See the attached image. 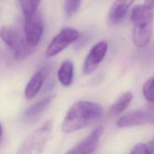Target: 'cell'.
<instances>
[{"mask_svg":"<svg viewBox=\"0 0 154 154\" xmlns=\"http://www.w3.org/2000/svg\"><path fill=\"white\" fill-rule=\"evenodd\" d=\"M34 48L30 46L26 42L25 38H22L17 47L14 50V57L17 60H23L32 54Z\"/></svg>","mask_w":154,"mask_h":154,"instance_id":"9a60e30c","label":"cell"},{"mask_svg":"<svg viewBox=\"0 0 154 154\" xmlns=\"http://www.w3.org/2000/svg\"><path fill=\"white\" fill-rule=\"evenodd\" d=\"M40 0H20L21 8L25 17H29L37 11Z\"/></svg>","mask_w":154,"mask_h":154,"instance_id":"2e32d148","label":"cell"},{"mask_svg":"<svg viewBox=\"0 0 154 154\" xmlns=\"http://www.w3.org/2000/svg\"><path fill=\"white\" fill-rule=\"evenodd\" d=\"M103 114L102 106L96 103L79 100L74 103L67 111L61 130L64 133H70L83 128L100 119Z\"/></svg>","mask_w":154,"mask_h":154,"instance_id":"6da1fadb","label":"cell"},{"mask_svg":"<svg viewBox=\"0 0 154 154\" xmlns=\"http://www.w3.org/2000/svg\"><path fill=\"white\" fill-rule=\"evenodd\" d=\"M144 5L152 8V9H153L154 0H145Z\"/></svg>","mask_w":154,"mask_h":154,"instance_id":"ffe728a7","label":"cell"},{"mask_svg":"<svg viewBox=\"0 0 154 154\" xmlns=\"http://www.w3.org/2000/svg\"><path fill=\"white\" fill-rule=\"evenodd\" d=\"M50 70L51 66L46 65L40 69L32 76L26 85L25 90V96L26 99H31L37 95Z\"/></svg>","mask_w":154,"mask_h":154,"instance_id":"52a82bcc","label":"cell"},{"mask_svg":"<svg viewBox=\"0 0 154 154\" xmlns=\"http://www.w3.org/2000/svg\"><path fill=\"white\" fill-rule=\"evenodd\" d=\"M153 10L144 5L135 6L131 13V20L133 26H145L152 25Z\"/></svg>","mask_w":154,"mask_h":154,"instance_id":"ba28073f","label":"cell"},{"mask_svg":"<svg viewBox=\"0 0 154 154\" xmlns=\"http://www.w3.org/2000/svg\"><path fill=\"white\" fill-rule=\"evenodd\" d=\"M60 82L65 87L69 86L73 78V64L72 61H64L59 68L57 73Z\"/></svg>","mask_w":154,"mask_h":154,"instance_id":"7c38bea8","label":"cell"},{"mask_svg":"<svg viewBox=\"0 0 154 154\" xmlns=\"http://www.w3.org/2000/svg\"><path fill=\"white\" fill-rule=\"evenodd\" d=\"M135 0H116L108 15L109 22L112 24L120 22L126 15L130 6Z\"/></svg>","mask_w":154,"mask_h":154,"instance_id":"9c48e42d","label":"cell"},{"mask_svg":"<svg viewBox=\"0 0 154 154\" xmlns=\"http://www.w3.org/2000/svg\"><path fill=\"white\" fill-rule=\"evenodd\" d=\"M43 22L41 14L35 12L25 17L24 23L25 39L31 47L34 48L39 43L43 34Z\"/></svg>","mask_w":154,"mask_h":154,"instance_id":"3957f363","label":"cell"},{"mask_svg":"<svg viewBox=\"0 0 154 154\" xmlns=\"http://www.w3.org/2000/svg\"><path fill=\"white\" fill-rule=\"evenodd\" d=\"M131 154H152V151L146 144L139 143L133 148Z\"/></svg>","mask_w":154,"mask_h":154,"instance_id":"d6986e66","label":"cell"},{"mask_svg":"<svg viewBox=\"0 0 154 154\" xmlns=\"http://www.w3.org/2000/svg\"><path fill=\"white\" fill-rule=\"evenodd\" d=\"M153 106H148L127 113L119 119L117 125L119 128L138 126L153 122Z\"/></svg>","mask_w":154,"mask_h":154,"instance_id":"277c9868","label":"cell"},{"mask_svg":"<svg viewBox=\"0 0 154 154\" xmlns=\"http://www.w3.org/2000/svg\"><path fill=\"white\" fill-rule=\"evenodd\" d=\"M81 0H66L64 11L67 17H71L76 13L81 5Z\"/></svg>","mask_w":154,"mask_h":154,"instance_id":"e0dca14e","label":"cell"},{"mask_svg":"<svg viewBox=\"0 0 154 154\" xmlns=\"http://www.w3.org/2000/svg\"><path fill=\"white\" fill-rule=\"evenodd\" d=\"M2 134V126H1V125L0 123V138L1 137Z\"/></svg>","mask_w":154,"mask_h":154,"instance_id":"44dd1931","label":"cell"},{"mask_svg":"<svg viewBox=\"0 0 154 154\" xmlns=\"http://www.w3.org/2000/svg\"><path fill=\"white\" fill-rule=\"evenodd\" d=\"M79 37L78 31L70 27H65L54 37L49 44L46 55L51 57L56 55L68 46L76 41Z\"/></svg>","mask_w":154,"mask_h":154,"instance_id":"7a4b0ae2","label":"cell"},{"mask_svg":"<svg viewBox=\"0 0 154 154\" xmlns=\"http://www.w3.org/2000/svg\"><path fill=\"white\" fill-rule=\"evenodd\" d=\"M132 98L133 96L131 92L128 91L123 93L109 108L108 111L109 116L113 117L120 114L128 107Z\"/></svg>","mask_w":154,"mask_h":154,"instance_id":"5bb4252c","label":"cell"},{"mask_svg":"<svg viewBox=\"0 0 154 154\" xmlns=\"http://www.w3.org/2000/svg\"><path fill=\"white\" fill-rule=\"evenodd\" d=\"M107 49L108 44L104 41H100L93 46L83 64L82 70L85 74H90L94 70L104 58Z\"/></svg>","mask_w":154,"mask_h":154,"instance_id":"5b68a950","label":"cell"},{"mask_svg":"<svg viewBox=\"0 0 154 154\" xmlns=\"http://www.w3.org/2000/svg\"><path fill=\"white\" fill-rule=\"evenodd\" d=\"M143 94L145 98L149 102H153V77L148 79L143 87Z\"/></svg>","mask_w":154,"mask_h":154,"instance_id":"ac0fdd59","label":"cell"},{"mask_svg":"<svg viewBox=\"0 0 154 154\" xmlns=\"http://www.w3.org/2000/svg\"><path fill=\"white\" fill-rule=\"evenodd\" d=\"M0 37L5 44L13 50L15 49L22 38L16 29L10 26L1 27Z\"/></svg>","mask_w":154,"mask_h":154,"instance_id":"8fae6325","label":"cell"},{"mask_svg":"<svg viewBox=\"0 0 154 154\" xmlns=\"http://www.w3.org/2000/svg\"><path fill=\"white\" fill-rule=\"evenodd\" d=\"M152 32V25L145 26H133V41L138 47L143 48L148 45Z\"/></svg>","mask_w":154,"mask_h":154,"instance_id":"30bf717a","label":"cell"},{"mask_svg":"<svg viewBox=\"0 0 154 154\" xmlns=\"http://www.w3.org/2000/svg\"><path fill=\"white\" fill-rule=\"evenodd\" d=\"M103 132V129L102 126L96 128L66 154H91L95 150Z\"/></svg>","mask_w":154,"mask_h":154,"instance_id":"8992f818","label":"cell"},{"mask_svg":"<svg viewBox=\"0 0 154 154\" xmlns=\"http://www.w3.org/2000/svg\"><path fill=\"white\" fill-rule=\"evenodd\" d=\"M54 95L48 96L31 105L25 111V117L28 119H32L39 116L49 106L54 100Z\"/></svg>","mask_w":154,"mask_h":154,"instance_id":"4fadbf2b","label":"cell"}]
</instances>
